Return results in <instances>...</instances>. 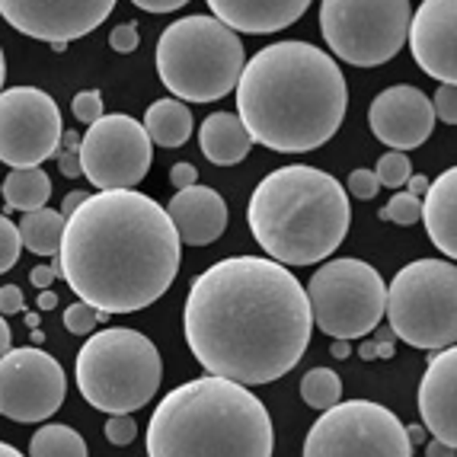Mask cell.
I'll list each match as a JSON object with an SVG mask.
<instances>
[{
    "instance_id": "6da1fadb",
    "label": "cell",
    "mask_w": 457,
    "mask_h": 457,
    "mask_svg": "<svg viewBox=\"0 0 457 457\" xmlns=\"http://www.w3.org/2000/svg\"><path fill=\"white\" fill-rule=\"evenodd\" d=\"M183 329L208 374L253 387L295 371L311 345L313 317L288 266L269 256H230L192 282Z\"/></svg>"
},
{
    "instance_id": "7a4b0ae2",
    "label": "cell",
    "mask_w": 457,
    "mask_h": 457,
    "mask_svg": "<svg viewBox=\"0 0 457 457\" xmlns=\"http://www.w3.org/2000/svg\"><path fill=\"white\" fill-rule=\"evenodd\" d=\"M183 262L167 208L137 189H99L68 214L58 272L80 301L135 313L161 301Z\"/></svg>"
},
{
    "instance_id": "3957f363",
    "label": "cell",
    "mask_w": 457,
    "mask_h": 457,
    "mask_svg": "<svg viewBox=\"0 0 457 457\" xmlns=\"http://www.w3.org/2000/svg\"><path fill=\"white\" fill-rule=\"evenodd\" d=\"M345 77L311 42H275L253 54L237 80V115L253 145L282 154L317 151L345 119Z\"/></svg>"
},
{
    "instance_id": "277c9868",
    "label": "cell",
    "mask_w": 457,
    "mask_h": 457,
    "mask_svg": "<svg viewBox=\"0 0 457 457\" xmlns=\"http://www.w3.org/2000/svg\"><path fill=\"white\" fill-rule=\"evenodd\" d=\"M272 420L246 384L205 374L163 396L147 426L154 457H269Z\"/></svg>"
},
{
    "instance_id": "5b68a950",
    "label": "cell",
    "mask_w": 457,
    "mask_h": 457,
    "mask_svg": "<svg viewBox=\"0 0 457 457\" xmlns=\"http://www.w3.org/2000/svg\"><path fill=\"white\" fill-rule=\"evenodd\" d=\"M246 224L269 260L313 266L339 250L352 224L349 195L317 167L272 170L250 195Z\"/></svg>"
},
{
    "instance_id": "8992f818",
    "label": "cell",
    "mask_w": 457,
    "mask_h": 457,
    "mask_svg": "<svg viewBox=\"0 0 457 457\" xmlns=\"http://www.w3.org/2000/svg\"><path fill=\"white\" fill-rule=\"evenodd\" d=\"M244 64L240 36L205 13L170 23L157 42V74L183 103H214L228 96L240 80Z\"/></svg>"
},
{
    "instance_id": "52a82bcc",
    "label": "cell",
    "mask_w": 457,
    "mask_h": 457,
    "mask_svg": "<svg viewBox=\"0 0 457 457\" xmlns=\"http://www.w3.org/2000/svg\"><path fill=\"white\" fill-rule=\"evenodd\" d=\"M77 390L99 412H135L161 387L163 361L145 333L125 327L93 333L77 352Z\"/></svg>"
},
{
    "instance_id": "ba28073f",
    "label": "cell",
    "mask_w": 457,
    "mask_h": 457,
    "mask_svg": "<svg viewBox=\"0 0 457 457\" xmlns=\"http://www.w3.org/2000/svg\"><path fill=\"white\" fill-rule=\"evenodd\" d=\"M390 333L412 349L457 343V269L451 260H416L394 275L387 288Z\"/></svg>"
},
{
    "instance_id": "9c48e42d",
    "label": "cell",
    "mask_w": 457,
    "mask_h": 457,
    "mask_svg": "<svg viewBox=\"0 0 457 457\" xmlns=\"http://www.w3.org/2000/svg\"><path fill=\"white\" fill-rule=\"evenodd\" d=\"M311 317L329 339H361L384 320L387 285L361 260H329L307 282Z\"/></svg>"
},
{
    "instance_id": "30bf717a",
    "label": "cell",
    "mask_w": 457,
    "mask_h": 457,
    "mask_svg": "<svg viewBox=\"0 0 457 457\" xmlns=\"http://www.w3.org/2000/svg\"><path fill=\"white\" fill-rule=\"evenodd\" d=\"M320 32L339 62L378 68L406 46L410 0H323Z\"/></svg>"
},
{
    "instance_id": "8fae6325",
    "label": "cell",
    "mask_w": 457,
    "mask_h": 457,
    "mask_svg": "<svg viewBox=\"0 0 457 457\" xmlns=\"http://www.w3.org/2000/svg\"><path fill=\"white\" fill-rule=\"evenodd\" d=\"M307 457H410L412 442L394 412L371 400H345L323 410L304 442Z\"/></svg>"
},
{
    "instance_id": "7c38bea8",
    "label": "cell",
    "mask_w": 457,
    "mask_h": 457,
    "mask_svg": "<svg viewBox=\"0 0 457 457\" xmlns=\"http://www.w3.org/2000/svg\"><path fill=\"white\" fill-rule=\"evenodd\" d=\"M62 109L38 87L0 90V161L7 167H42L58 154Z\"/></svg>"
},
{
    "instance_id": "4fadbf2b",
    "label": "cell",
    "mask_w": 457,
    "mask_h": 457,
    "mask_svg": "<svg viewBox=\"0 0 457 457\" xmlns=\"http://www.w3.org/2000/svg\"><path fill=\"white\" fill-rule=\"evenodd\" d=\"M80 170L96 189H135L151 170V137L131 115H103L80 137Z\"/></svg>"
},
{
    "instance_id": "5bb4252c",
    "label": "cell",
    "mask_w": 457,
    "mask_h": 457,
    "mask_svg": "<svg viewBox=\"0 0 457 457\" xmlns=\"http://www.w3.org/2000/svg\"><path fill=\"white\" fill-rule=\"evenodd\" d=\"M64 394V368L38 345L0 355V416L13 422H46L62 410Z\"/></svg>"
},
{
    "instance_id": "9a60e30c",
    "label": "cell",
    "mask_w": 457,
    "mask_h": 457,
    "mask_svg": "<svg viewBox=\"0 0 457 457\" xmlns=\"http://www.w3.org/2000/svg\"><path fill=\"white\" fill-rule=\"evenodd\" d=\"M115 0H0V16L38 42H74L112 13Z\"/></svg>"
},
{
    "instance_id": "2e32d148",
    "label": "cell",
    "mask_w": 457,
    "mask_h": 457,
    "mask_svg": "<svg viewBox=\"0 0 457 457\" xmlns=\"http://www.w3.org/2000/svg\"><path fill=\"white\" fill-rule=\"evenodd\" d=\"M368 125H371L374 137L384 141L390 151H412V147L426 145L435 129L432 99L420 87H387L374 96L371 109H368Z\"/></svg>"
},
{
    "instance_id": "e0dca14e",
    "label": "cell",
    "mask_w": 457,
    "mask_h": 457,
    "mask_svg": "<svg viewBox=\"0 0 457 457\" xmlns=\"http://www.w3.org/2000/svg\"><path fill=\"white\" fill-rule=\"evenodd\" d=\"M412 58L428 77L457 84V0H422L410 16Z\"/></svg>"
},
{
    "instance_id": "ac0fdd59",
    "label": "cell",
    "mask_w": 457,
    "mask_h": 457,
    "mask_svg": "<svg viewBox=\"0 0 457 457\" xmlns=\"http://www.w3.org/2000/svg\"><path fill=\"white\" fill-rule=\"evenodd\" d=\"M420 412L426 432L457 448V349H435L420 384Z\"/></svg>"
},
{
    "instance_id": "d6986e66",
    "label": "cell",
    "mask_w": 457,
    "mask_h": 457,
    "mask_svg": "<svg viewBox=\"0 0 457 457\" xmlns=\"http://www.w3.org/2000/svg\"><path fill=\"white\" fill-rule=\"evenodd\" d=\"M167 214L186 246H208L228 230V205H224L221 192L198 183L189 189H176Z\"/></svg>"
},
{
    "instance_id": "ffe728a7",
    "label": "cell",
    "mask_w": 457,
    "mask_h": 457,
    "mask_svg": "<svg viewBox=\"0 0 457 457\" xmlns=\"http://www.w3.org/2000/svg\"><path fill=\"white\" fill-rule=\"evenodd\" d=\"M214 20H221L234 32L269 36L288 29L307 13L311 0H208Z\"/></svg>"
},
{
    "instance_id": "44dd1931",
    "label": "cell",
    "mask_w": 457,
    "mask_h": 457,
    "mask_svg": "<svg viewBox=\"0 0 457 457\" xmlns=\"http://www.w3.org/2000/svg\"><path fill=\"white\" fill-rule=\"evenodd\" d=\"M422 221H426L428 240H432L442 256H457V170H445L435 183H428L422 195Z\"/></svg>"
},
{
    "instance_id": "7402d4cb",
    "label": "cell",
    "mask_w": 457,
    "mask_h": 457,
    "mask_svg": "<svg viewBox=\"0 0 457 457\" xmlns=\"http://www.w3.org/2000/svg\"><path fill=\"white\" fill-rule=\"evenodd\" d=\"M198 147L214 167H234L253 151V137L240 122V115L212 112L198 129Z\"/></svg>"
},
{
    "instance_id": "603a6c76",
    "label": "cell",
    "mask_w": 457,
    "mask_h": 457,
    "mask_svg": "<svg viewBox=\"0 0 457 457\" xmlns=\"http://www.w3.org/2000/svg\"><path fill=\"white\" fill-rule=\"evenodd\" d=\"M145 131L157 147H183L192 137V112L183 99H157L145 112Z\"/></svg>"
},
{
    "instance_id": "cb8c5ba5",
    "label": "cell",
    "mask_w": 457,
    "mask_h": 457,
    "mask_svg": "<svg viewBox=\"0 0 457 457\" xmlns=\"http://www.w3.org/2000/svg\"><path fill=\"white\" fill-rule=\"evenodd\" d=\"M0 192L10 212H36L52 198V176L42 167H13Z\"/></svg>"
},
{
    "instance_id": "d4e9b609",
    "label": "cell",
    "mask_w": 457,
    "mask_h": 457,
    "mask_svg": "<svg viewBox=\"0 0 457 457\" xmlns=\"http://www.w3.org/2000/svg\"><path fill=\"white\" fill-rule=\"evenodd\" d=\"M64 218L62 212H52V208H36V212H23V221L16 224L20 228V240L29 253L36 256H58L62 250V237H64Z\"/></svg>"
},
{
    "instance_id": "484cf974",
    "label": "cell",
    "mask_w": 457,
    "mask_h": 457,
    "mask_svg": "<svg viewBox=\"0 0 457 457\" xmlns=\"http://www.w3.org/2000/svg\"><path fill=\"white\" fill-rule=\"evenodd\" d=\"M29 454H36V457H84L87 442L80 438V432H74L71 426L48 422V426H42L36 435H32Z\"/></svg>"
},
{
    "instance_id": "4316f807",
    "label": "cell",
    "mask_w": 457,
    "mask_h": 457,
    "mask_svg": "<svg viewBox=\"0 0 457 457\" xmlns=\"http://www.w3.org/2000/svg\"><path fill=\"white\" fill-rule=\"evenodd\" d=\"M301 400H304L311 410H329L333 403L343 400V381L339 374L329 371V368H313L301 378Z\"/></svg>"
},
{
    "instance_id": "83f0119b",
    "label": "cell",
    "mask_w": 457,
    "mask_h": 457,
    "mask_svg": "<svg viewBox=\"0 0 457 457\" xmlns=\"http://www.w3.org/2000/svg\"><path fill=\"white\" fill-rule=\"evenodd\" d=\"M420 214H422L420 195H412V192H396L387 205L378 212V218H381V221H390V224H400V228H410V224L420 221Z\"/></svg>"
},
{
    "instance_id": "f1b7e54d",
    "label": "cell",
    "mask_w": 457,
    "mask_h": 457,
    "mask_svg": "<svg viewBox=\"0 0 457 457\" xmlns=\"http://www.w3.org/2000/svg\"><path fill=\"white\" fill-rule=\"evenodd\" d=\"M410 173H412V167H410V157H406V151L384 154L381 161H378V170H374L378 183L387 186V189H400V186L410 179Z\"/></svg>"
},
{
    "instance_id": "f546056e",
    "label": "cell",
    "mask_w": 457,
    "mask_h": 457,
    "mask_svg": "<svg viewBox=\"0 0 457 457\" xmlns=\"http://www.w3.org/2000/svg\"><path fill=\"white\" fill-rule=\"evenodd\" d=\"M103 320H106V311H99V307L87 304V301H74V304L64 311V327H68V333H74V336L93 333Z\"/></svg>"
},
{
    "instance_id": "4dcf8cb0",
    "label": "cell",
    "mask_w": 457,
    "mask_h": 457,
    "mask_svg": "<svg viewBox=\"0 0 457 457\" xmlns=\"http://www.w3.org/2000/svg\"><path fill=\"white\" fill-rule=\"evenodd\" d=\"M20 250H23V240H20V228H16L10 218L0 214V275L10 272L20 260Z\"/></svg>"
},
{
    "instance_id": "1f68e13d",
    "label": "cell",
    "mask_w": 457,
    "mask_h": 457,
    "mask_svg": "<svg viewBox=\"0 0 457 457\" xmlns=\"http://www.w3.org/2000/svg\"><path fill=\"white\" fill-rule=\"evenodd\" d=\"M54 157H58V170H62L64 176H71V179H77V176L84 173V170H80V137H77V131L64 129L62 145H58Z\"/></svg>"
},
{
    "instance_id": "d6a6232c",
    "label": "cell",
    "mask_w": 457,
    "mask_h": 457,
    "mask_svg": "<svg viewBox=\"0 0 457 457\" xmlns=\"http://www.w3.org/2000/svg\"><path fill=\"white\" fill-rule=\"evenodd\" d=\"M103 93L99 90H84V93H77L74 103H71V109H74V119L77 122H84V125H93L96 119H103Z\"/></svg>"
},
{
    "instance_id": "836d02e7",
    "label": "cell",
    "mask_w": 457,
    "mask_h": 457,
    "mask_svg": "<svg viewBox=\"0 0 457 457\" xmlns=\"http://www.w3.org/2000/svg\"><path fill=\"white\" fill-rule=\"evenodd\" d=\"M432 112H435V119H442L445 125H457V84H442L435 90Z\"/></svg>"
},
{
    "instance_id": "e575fe53",
    "label": "cell",
    "mask_w": 457,
    "mask_h": 457,
    "mask_svg": "<svg viewBox=\"0 0 457 457\" xmlns=\"http://www.w3.org/2000/svg\"><path fill=\"white\" fill-rule=\"evenodd\" d=\"M137 435V426L131 420V412H109V422H106V438L112 445H131Z\"/></svg>"
},
{
    "instance_id": "d590c367",
    "label": "cell",
    "mask_w": 457,
    "mask_h": 457,
    "mask_svg": "<svg viewBox=\"0 0 457 457\" xmlns=\"http://www.w3.org/2000/svg\"><path fill=\"white\" fill-rule=\"evenodd\" d=\"M109 46H112V52L119 54H131L137 52V46H141V36H137V23H119L112 32H109Z\"/></svg>"
},
{
    "instance_id": "8d00e7d4",
    "label": "cell",
    "mask_w": 457,
    "mask_h": 457,
    "mask_svg": "<svg viewBox=\"0 0 457 457\" xmlns=\"http://www.w3.org/2000/svg\"><path fill=\"white\" fill-rule=\"evenodd\" d=\"M378 189H381V183H378L374 170H352L349 173V192L355 198H374Z\"/></svg>"
},
{
    "instance_id": "74e56055",
    "label": "cell",
    "mask_w": 457,
    "mask_h": 457,
    "mask_svg": "<svg viewBox=\"0 0 457 457\" xmlns=\"http://www.w3.org/2000/svg\"><path fill=\"white\" fill-rule=\"evenodd\" d=\"M23 311V291L16 288V285H4L0 288V313L7 317V313H20Z\"/></svg>"
},
{
    "instance_id": "f35d334b",
    "label": "cell",
    "mask_w": 457,
    "mask_h": 457,
    "mask_svg": "<svg viewBox=\"0 0 457 457\" xmlns=\"http://www.w3.org/2000/svg\"><path fill=\"white\" fill-rule=\"evenodd\" d=\"M195 179H198V170L192 163H173L170 167V183L176 189H189V186H195Z\"/></svg>"
},
{
    "instance_id": "ab89813d",
    "label": "cell",
    "mask_w": 457,
    "mask_h": 457,
    "mask_svg": "<svg viewBox=\"0 0 457 457\" xmlns=\"http://www.w3.org/2000/svg\"><path fill=\"white\" fill-rule=\"evenodd\" d=\"M135 7L147 10V13H173V10L186 7L189 0H131Z\"/></svg>"
},
{
    "instance_id": "60d3db41",
    "label": "cell",
    "mask_w": 457,
    "mask_h": 457,
    "mask_svg": "<svg viewBox=\"0 0 457 457\" xmlns=\"http://www.w3.org/2000/svg\"><path fill=\"white\" fill-rule=\"evenodd\" d=\"M54 275H58V269H54V266H36L29 272V282L36 285L38 291H42V288H52Z\"/></svg>"
},
{
    "instance_id": "b9f144b4",
    "label": "cell",
    "mask_w": 457,
    "mask_h": 457,
    "mask_svg": "<svg viewBox=\"0 0 457 457\" xmlns=\"http://www.w3.org/2000/svg\"><path fill=\"white\" fill-rule=\"evenodd\" d=\"M406 183H410V189L406 192H412V195H426V189H428V176H422V173H410V179H406Z\"/></svg>"
},
{
    "instance_id": "7bdbcfd3",
    "label": "cell",
    "mask_w": 457,
    "mask_h": 457,
    "mask_svg": "<svg viewBox=\"0 0 457 457\" xmlns=\"http://www.w3.org/2000/svg\"><path fill=\"white\" fill-rule=\"evenodd\" d=\"M84 198H87V192H84V189L68 192V195H64V208H62V214H64V218H68V214L74 212V208L80 205V202H84Z\"/></svg>"
},
{
    "instance_id": "ee69618b",
    "label": "cell",
    "mask_w": 457,
    "mask_h": 457,
    "mask_svg": "<svg viewBox=\"0 0 457 457\" xmlns=\"http://www.w3.org/2000/svg\"><path fill=\"white\" fill-rule=\"evenodd\" d=\"M54 307H58V295L52 288L38 291V311H54Z\"/></svg>"
},
{
    "instance_id": "f6af8a7d",
    "label": "cell",
    "mask_w": 457,
    "mask_h": 457,
    "mask_svg": "<svg viewBox=\"0 0 457 457\" xmlns=\"http://www.w3.org/2000/svg\"><path fill=\"white\" fill-rule=\"evenodd\" d=\"M10 339H13V333H10L7 320H4V313H0V355H7L13 345H10Z\"/></svg>"
},
{
    "instance_id": "bcb514c9",
    "label": "cell",
    "mask_w": 457,
    "mask_h": 457,
    "mask_svg": "<svg viewBox=\"0 0 457 457\" xmlns=\"http://www.w3.org/2000/svg\"><path fill=\"white\" fill-rule=\"evenodd\" d=\"M454 451H457V448H448V445H442L438 438H435V442L426 448V454H428V457H451Z\"/></svg>"
},
{
    "instance_id": "7dc6e473",
    "label": "cell",
    "mask_w": 457,
    "mask_h": 457,
    "mask_svg": "<svg viewBox=\"0 0 457 457\" xmlns=\"http://www.w3.org/2000/svg\"><path fill=\"white\" fill-rule=\"evenodd\" d=\"M406 435H410L412 448H416V445H420L422 438H426V426H410V428H406Z\"/></svg>"
},
{
    "instance_id": "c3c4849f",
    "label": "cell",
    "mask_w": 457,
    "mask_h": 457,
    "mask_svg": "<svg viewBox=\"0 0 457 457\" xmlns=\"http://www.w3.org/2000/svg\"><path fill=\"white\" fill-rule=\"evenodd\" d=\"M333 355H336V359H349V339H336Z\"/></svg>"
},
{
    "instance_id": "681fc988",
    "label": "cell",
    "mask_w": 457,
    "mask_h": 457,
    "mask_svg": "<svg viewBox=\"0 0 457 457\" xmlns=\"http://www.w3.org/2000/svg\"><path fill=\"white\" fill-rule=\"evenodd\" d=\"M4 80H7V58H4V48H0V90H4Z\"/></svg>"
},
{
    "instance_id": "f907efd6",
    "label": "cell",
    "mask_w": 457,
    "mask_h": 457,
    "mask_svg": "<svg viewBox=\"0 0 457 457\" xmlns=\"http://www.w3.org/2000/svg\"><path fill=\"white\" fill-rule=\"evenodd\" d=\"M0 454H7V457H16L20 451L13 448V445H7V442H0Z\"/></svg>"
}]
</instances>
